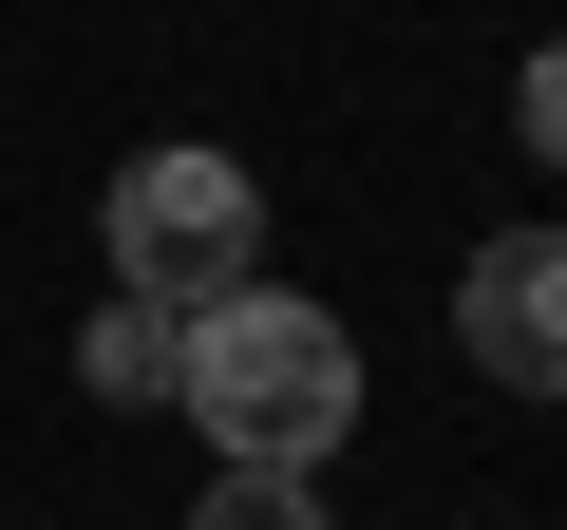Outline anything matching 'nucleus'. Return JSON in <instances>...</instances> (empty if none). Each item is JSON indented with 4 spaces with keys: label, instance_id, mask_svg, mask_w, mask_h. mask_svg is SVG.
Masks as SVG:
<instances>
[{
    "label": "nucleus",
    "instance_id": "7ed1b4c3",
    "mask_svg": "<svg viewBox=\"0 0 567 530\" xmlns=\"http://www.w3.org/2000/svg\"><path fill=\"white\" fill-rule=\"evenodd\" d=\"M454 360L492 398H567V227H492L454 265Z\"/></svg>",
    "mask_w": 567,
    "mask_h": 530
},
{
    "label": "nucleus",
    "instance_id": "f03ea898",
    "mask_svg": "<svg viewBox=\"0 0 567 530\" xmlns=\"http://www.w3.org/2000/svg\"><path fill=\"white\" fill-rule=\"evenodd\" d=\"M227 285H265V190H246V152H208V133H171V152H133L114 171V304H227Z\"/></svg>",
    "mask_w": 567,
    "mask_h": 530
},
{
    "label": "nucleus",
    "instance_id": "20e7f679",
    "mask_svg": "<svg viewBox=\"0 0 567 530\" xmlns=\"http://www.w3.org/2000/svg\"><path fill=\"white\" fill-rule=\"evenodd\" d=\"M171 360H189V323H171V304H95V323H76V398H114V417H133V398H171Z\"/></svg>",
    "mask_w": 567,
    "mask_h": 530
},
{
    "label": "nucleus",
    "instance_id": "f257e3e1",
    "mask_svg": "<svg viewBox=\"0 0 567 530\" xmlns=\"http://www.w3.org/2000/svg\"><path fill=\"white\" fill-rule=\"evenodd\" d=\"M171 398H189V436H208L227 473H322V455L360 436V342H341L322 304H284V285H227V304H189Z\"/></svg>",
    "mask_w": 567,
    "mask_h": 530
},
{
    "label": "nucleus",
    "instance_id": "423d86ee",
    "mask_svg": "<svg viewBox=\"0 0 567 530\" xmlns=\"http://www.w3.org/2000/svg\"><path fill=\"white\" fill-rule=\"evenodd\" d=\"M511 133H529V152L567 171V39H529V77H511Z\"/></svg>",
    "mask_w": 567,
    "mask_h": 530
},
{
    "label": "nucleus",
    "instance_id": "39448f33",
    "mask_svg": "<svg viewBox=\"0 0 567 530\" xmlns=\"http://www.w3.org/2000/svg\"><path fill=\"white\" fill-rule=\"evenodd\" d=\"M189 530H322V473H208Z\"/></svg>",
    "mask_w": 567,
    "mask_h": 530
}]
</instances>
